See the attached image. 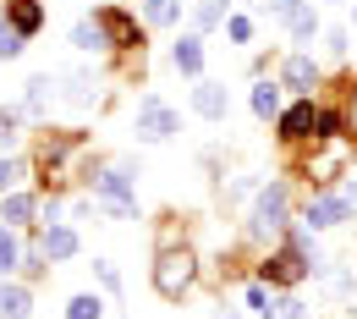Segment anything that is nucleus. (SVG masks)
Returning a JSON list of instances; mask_svg holds the SVG:
<instances>
[{"instance_id":"25","label":"nucleus","mask_w":357,"mask_h":319,"mask_svg":"<svg viewBox=\"0 0 357 319\" xmlns=\"http://www.w3.org/2000/svg\"><path fill=\"white\" fill-rule=\"evenodd\" d=\"M11 265H17V237H11V231H0V275L11 270Z\"/></svg>"},{"instance_id":"19","label":"nucleus","mask_w":357,"mask_h":319,"mask_svg":"<svg viewBox=\"0 0 357 319\" xmlns=\"http://www.w3.org/2000/svg\"><path fill=\"white\" fill-rule=\"evenodd\" d=\"M99 314H105L99 297H72V309H66V319H99Z\"/></svg>"},{"instance_id":"18","label":"nucleus","mask_w":357,"mask_h":319,"mask_svg":"<svg viewBox=\"0 0 357 319\" xmlns=\"http://www.w3.org/2000/svg\"><path fill=\"white\" fill-rule=\"evenodd\" d=\"M50 99H55V94H50V77H33V83H28V110H33V116H45Z\"/></svg>"},{"instance_id":"4","label":"nucleus","mask_w":357,"mask_h":319,"mask_svg":"<svg viewBox=\"0 0 357 319\" xmlns=\"http://www.w3.org/2000/svg\"><path fill=\"white\" fill-rule=\"evenodd\" d=\"M347 215H352V198H347V193H330V198H313V204H308L313 226H341Z\"/></svg>"},{"instance_id":"11","label":"nucleus","mask_w":357,"mask_h":319,"mask_svg":"<svg viewBox=\"0 0 357 319\" xmlns=\"http://www.w3.org/2000/svg\"><path fill=\"white\" fill-rule=\"evenodd\" d=\"M39 22H45L39 0H11V28H17V34H33Z\"/></svg>"},{"instance_id":"32","label":"nucleus","mask_w":357,"mask_h":319,"mask_svg":"<svg viewBox=\"0 0 357 319\" xmlns=\"http://www.w3.org/2000/svg\"><path fill=\"white\" fill-rule=\"evenodd\" d=\"M352 127H357V105H352Z\"/></svg>"},{"instance_id":"31","label":"nucleus","mask_w":357,"mask_h":319,"mask_svg":"<svg viewBox=\"0 0 357 319\" xmlns=\"http://www.w3.org/2000/svg\"><path fill=\"white\" fill-rule=\"evenodd\" d=\"M248 303H253V309L264 314V309H269V292H264V286H248Z\"/></svg>"},{"instance_id":"9","label":"nucleus","mask_w":357,"mask_h":319,"mask_svg":"<svg viewBox=\"0 0 357 319\" xmlns=\"http://www.w3.org/2000/svg\"><path fill=\"white\" fill-rule=\"evenodd\" d=\"M264 270H269V281H280V286H291V281H303V270H308V265H303L297 253H275V259H269Z\"/></svg>"},{"instance_id":"13","label":"nucleus","mask_w":357,"mask_h":319,"mask_svg":"<svg viewBox=\"0 0 357 319\" xmlns=\"http://www.w3.org/2000/svg\"><path fill=\"white\" fill-rule=\"evenodd\" d=\"M0 319H28V292L22 286H0Z\"/></svg>"},{"instance_id":"29","label":"nucleus","mask_w":357,"mask_h":319,"mask_svg":"<svg viewBox=\"0 0 357 319\" xmlns=\"http://www.w3.org/2000/svg\"><path fill=\"white\" fill-rule=\"evenodd\" d=\"M313 127H319V138H341V116H319Z\"/></svg>"},{"instance_id":"27","label":"nucleus","mask_w":357,"mask_h":319,"mask_svg":"<svg viewBox=\"0 0 357 319\" xmlns=\"http://www.w3.org/2000/svg\"><path fill=\"white\" fill-rule=\"evenodd\" d=\"M220 17H225V11H220V6H215V0H209V6H198V28H215Z\"/></svg>"},{"instance_id":"12","label":"nucleus","mask_w":357,"mask_h":319,"mask_svg":"<svg viewBox=\"0 0 357 319\" xmlns=\"http://www.w3.org/2000/svg\"><path fill=\"white\" fill-rule=\"evenodd\" d=\"M45 253L50 259H72V253H77V237H72L66 226H50L45 231Z\"/></svg>"},{"instance_id":"15","label":"nucleus","mask_w":357,"mask_h":319,"mask_svg":"<svg viewBox=\"0 0 357 319\" xmlns=\"http://www.w3.org/2000/svg\"><path fill=\"white\" fill-rule=\"evenodd\" d=\"M286 83H291V89H313V61L308 55H291V61H286Z\"/></svg>"},{"instance_id":"6","label":"nucleus","mask_w":357,"mask_h":319,"mask_svg":"<svg viewBox=\"0 0 357 319\" xmlns=\"http://www.w3.org/2000/svg\"><path fill=\"white\" fill-rule=\"evenodd\" d=\"M280 17L291 22V34H297V39H313V28H319V17H313L308 0H280Z\"/></svg>"},{"instance_id":"3","label":"nucleus","mask_w":357,"mask_h":319,"mask_svg":"<svg viewBox=\"0 0 357 319\" xmlns=\"http://www.w3.org/2000/svg\"><path fill=\"white\" fill-rule=\"evenodd\" d=\"M99 198L116 209V215H132L137 204H132V182H127V171H105L99 177Z\"/></svg>"},{"instance_id":"20","label":"nucleus","mask_w":357,"mask_h":319,"mask_svg":"<svg viewBox=\"0 0 357 319\" xmlns=\"http://www.w3.org/2000/svg\"><path fill=\"white\" fill-rule=\"evenodd\" d=\"M22 39H28V34H17L11 22H0V55H6V61H11V55H22Z\"/></svg>"},{"instance_id":"7","label":"nucleus","mask_w":357,"mask_h":319,"mask_svg":"<svg viewBox=\"0 0 357 319\" xmlns=\"http://www.w3.org/2000/svg\"><path fill=\"white\" fill-rule=\"evenodd\" d=\"M192 110L209 116V121H220L225 116V89L220 83H198V89H192Z\"/></svg>"},{"instance_id":"26","label":"nucleus","mask_w":357,"mask_h":319,"mask_svg":"<svg viewBox=\"0 0 357 319\" xmlns=\"http://www.w3.org/2000/svg\"><path fill=\"white\" fill-rule=\"evenodd\" d=\"M11 143H17V116L0 110V149H11Z\"/></svg>"},{"instance_id":"30","label":"nucleus","mask_w":357,"mask_h":319,"mask_svg":"<svg viewBox=\"0 0 357 319\" xmlns=\"http://www.w3.org/2000/svg\"><path fill=\"white\" fill-rule=\"evenodd\" d=\"M231 39H253V22L248 17H231Z\"/></svg>"},{"instance_id":"17","label":"nucleus","mask_w":357,"mask_h":319,"mask_svg":"<svg viewBox=\"0 0 357 319\" xmlns=\"http://www.w3.org/2000/svg\"><path fill=\"white\" fill-rule=\"evenodd\" d=\"M275 110H280V94H275V83H259V89H253V116H275Z\"/></svg>"},{"instance_id":"24","label":"nucleus","mask_w":357,"mask_h":319,"mask_svg":"<svg viewBox=\"0 0 357 319\" xmlns=\"http://www.w3.org/2000/svg\"><path fill=\"white\" fill-rule=\"evenodd\" d=\"M149 22H176V0H149Z\"/></svg>"},{"instance_id":"16","label":"nucleus","mask_w":357,"mask_h":319,"mask_svg":"<svg viewBox=\"0 0 357 319\" xmlns=\"http://www.w3.org/2000/svg\"><path fill=\"white\" fill-rule=\"evenodd\" d=\"M264 319H308V309L297 303V297H269V309H264Z\"/></svg>"},{"instance_id":"5","label":"nucleus","mask_w":357,"mask_h":319,"mask_svg":"<svg viewBox=\"0 0 357 319\" xmlns=\"http://www.w3.org/2000/svg\"><path fill=\"white\" fill-rule=\"evenodd\" d=\"M280 215H286V187L275 182V187H264V193H259V209H253V226H259V231H269V226H280Z\"/></svg>"},{"instance_id":"8","label":"nucleus","mask_w":357,"mask_h":319,"mask_svg":"<svg viewBox=\"0 0 357 319\" xmlns=\"http://www.w3.org/2000/svg\"><path fill=\"white\" fill-rule=\"evenodd\" d=\"M99 28H105L116 45H143V39H137V22H132V17H121V11H99Z\"/></svg>"},{"instance_id":"22","label":"nucleus","mask_w":357,"mask_h":319,"mask_svg":"<svg viewBox=\"0 0 357 319\" xmlns=\"http://www.w3.org/2000/svg\"><path fill=\"white\" fill-rule=\"evenodd\" d=\"M66 83H72V89H66V94H72L77 105H89V99H93V83H89V77H83V72H72Z\"/></svg>"},{"instance_id":"14","label":"nucleus","mask_w":357,"mask_h":319,"mask_svg":"<svg viewBox=\"0 0 357 319\" xmlns=\"http://www.w3.org/2000/svg\"><path fill=\"white\" fill-rule=\"evenodd\" d=\"M198 66H204V45H198V39H181V45H176V72L192 77Z\"/></svg>"},{"instance_id":"1","label":"nucleus","mask_w":357,"mask_h":319,"mask_svg":"<svg viewBox=\"0 0 357 319\" xmlns=\"http://www.w3.org/2000/svg\"><path fill=\"white\" fill-rule=\"evenodd\" d=\"M187 281H192V253H187V248H181V253H160V265H154V286H160V297H181Z\"/></svg>"},{"instance_id":"28","label":"nucleus","mask_w":357,"mask_h":319,"mask_svg":"<svg viewBox=\"0 0 357 319\" xmlns=\"http://www.w3.org/2000/svg\"><path fill=\"white\" fill-rule=\"evenodd\" d=\"M17 177H22V165H17V160H0V193L17 182Z\"/></svg>"},{"instance_id":"21","label":"nucleus","mask_w":357,"mask_h":319,"mask_svg":"<svg viewBox=\"0 0 357 319\" xmlns=\"http://www.w3.org/2000/svg\"><path fill=\"white\" fill-rule=\"evenodd\" d=\"M72 45H77V50H93V45H105V28H99V22H83V28L72 34Z\"/></svg>"},{"instance_id":"2","label":"nucleus","mask_w":357,"mask_h":319,"mask_svg":"<svg viewBox=\"0 0 357 319\" xmlns=\"http://www.w3.org/2000/svg\"><path fill=\"white\" fill-rule=\"evenodd\" d=\"M171 133H176V110L160 105V99H143V105H137V138H143V143H165Z\"/></svg>"},{"instance_id":"10","label":"nucleus","mask_w":357,"mask_h":319,"mask_svg":"<svg viewBox=\"0 0 357 319\" xmlns=\"http://www.w3.org/2000/svg\"><path fill=\"white\" fill-rule=\"evenodd\" d=\"M313 121H319V116H313V105H291V110L280 116V133H286V138H308Z\"/></svg>"},{"instance_id":"23","label":"nucleus","mask_w":357,"mask_h":319,"mask_svg":"<svg viewBox=\"0 0 357 319\" xmlns=\"http://www.w3.org/2000/svg\"><path fill=\"white\" fill-rule=\"evenodd\" d=\"M28 215H33V198H22V193L6 198V221H28Z\"/></svg>"}]
</instances>
